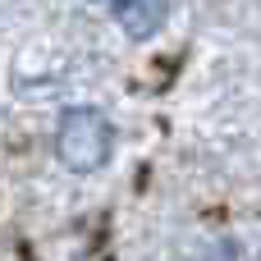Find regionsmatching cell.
I'll return each instance as SVG.
<instances>
[{
    "instance_id": "obj_2",
    "label": "cell",
    "mask_w": 261,
    "mask_h": 261,
    "mask_svg": "<svg viewBox=\"0 0 261 261\" xmlns=\"http://www.w3.org/2000/svg\"><path fill=\"white\" fill-rule=\"evenodd\" d=\"M115 5V23L133 37V41H147L165 28L170 18V0H110Z\"/></svg>"
},
{
    "instance_id": "obj_3",
    "label": "cell",
    "mask_w": 261,
    "mask_h": 261,
    "mask_svg": "<svg viewBox=\"0 0 261 261\" xmlns=\"http://www.w3.org/2000/svg\"><path fill=\"white\" fill-rule=\"evenodd\" d=\"M202 261H248V252H243L239 239H220V243L206 248V257H202Z\"/></svg>"
},
{
    "instance_id": "obj_1",
    "label": "cell",
    "mask_w": 261,
    "mask_h": 261,
    "mask_svg": "<svg viewBox=\"0 0 261 261\" xmlns=\"http://www.w3.org/2000/svg\"><path fill=\"white\" fill-rule=\"evenodd\" d=\"M115 151V128L96 106H73L55 124V156L73 174H96Z\"/></svg>"
}]
</instances>
